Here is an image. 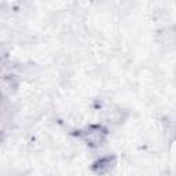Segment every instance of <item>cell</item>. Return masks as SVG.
<instances>
[{
    "mask_svg": "<svg viewBox=\"0 0 176 176\" xmlns=\"http://www.w3.org/2000/svg\"><path fill=\"white\" fill-rule=\"evenodd\" d=\"M164 33H165V39H164V42H162V43H164L165 45H168L171 43V37H172V36H171L169 33H168V30H164ZM172 42L176 44V33L173 35V40H172Z\"/></svg>",
    "mask_w": 176,
    "mask_h": 176,
    "instance_id": "cell-1",
    "label": "cell"
}]
</instances>
